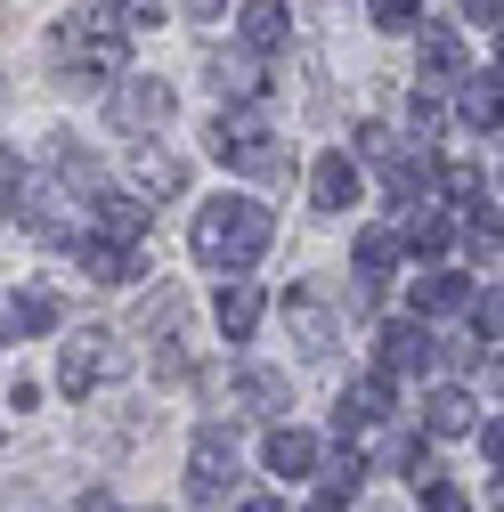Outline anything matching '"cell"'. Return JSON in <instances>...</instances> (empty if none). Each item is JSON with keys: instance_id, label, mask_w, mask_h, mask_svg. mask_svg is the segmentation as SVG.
I'll return each mask as SVG.
<instances>
[{"instance_id": "obj_7", "label": "cell", "mask_w": 504, "mask_h": 512, "mask_svg": "<svg viewBox=\"0 0 504 512\" xmlns=\"http://www.w3.org/2000/svg\"><path fill=\"white\" fill-rule=\"evenodd\" d=\"M0 204H17V228H25L33 244H74V212L57 204V187H41L33 171L0 187Z\"/></svg>"}, {"instance_id": "obj_29", "label": "cell", "mask_w": 504, "mask_h": 512, "mask_svg": "<svg viewBox=\"0 0 504 512\" xmlns=\"http://www.w3.org/2000/svg\"><path fill=\"white\" fill-rule=\"evenodd\" d=\"M90 9H98L114 33H155V25H163V0H90Z\"/></svg>"}, {"instance_id": "obj_34", "label": "cell", "mask_w": 504, "mask_h": 512, "mask_svg": "<svg viewBox=\"0 0 504 512\" xmlns=\"http://www.w3.org/2000/svg\"><path fill=\"white\" fill-rule=\"evenodd\" d=\"M74 512H114V496H106V488H90V496H82Z\"/></svg>"}, {"instance_id": "obj_19", "label": "cell", "mask_w": 504, "mask_h": 512, "mask_svg": "<svg viewBox=\"0 0 504 512\" xmlns=\"http://www.w3.org/2000/svg\"><path fill=\"white\" fill-rule=\"evenodd\" d=\"M464 301H472V277H464V269L415 277V317H448V309H464Z\"/></svg>"}, {"instance_id": "obj_15", "label": "cell", "mask_w": 504, "mask_h": 512, "mask_svg": "<svg viewBox=\"0 0 504 512\" xmlns=\"http://www.w3.org/2000/svg\"><path fill=\"white\" fill-rule=\"evenodd\" d=\"M374 342H383V374H423V366L439 358L431 334H423V317H399V326H383Z\"/></svg>"}, {"instance_id": "obj_9", "label": "cell", "mask_w": 504, "mask_h": 512, "mask_svg": "<svg viewBox=\"0 0 504 512\" xmlns=\"http://www.w3.org/2000/svg\"><path fill=\"white\" fill-rule=\"evenodd\" d=\"M383 415H391V374L374 366V374H358L350 391H342V407H334V439H342V447H358Z\"/></svg>"}, {"instance_id": "obj_37", "label": "cell", "mask_w": 504, "mask_h": 512, "mask_svg": "<svg viewBox=\"0 0 504 512\" xmlns=\"http://www.w3.org/2000/svg\"><path fill=\"white\" fill-rule=\"evenodd\" d=\"M309 512H342V496H318V504H309Z\"/></svg>"}, {"instance_id": "obj_16", "label": "cell", "mask_w": 504, "mask_h": 512, "mask_svg": "<svg viewBox=\"0 0 504 512\" xmlns=\"http://www.w3.org/2000/svg\"><path fill=\"white\" fill-rule=\"evenodd\" d=\"M309 204L318 212H350L358 204V163L334 147V155H318V171H309Z\"/></svg>"}, {"instance_id": "obj_18", "label": "cell", "mask_w": 504, "mask_h": 512, "mask_svg": "<svg viewBox=\"0 0 504 512\" xmlns=\"http://www.w3.org/2000/svg\"><path fill=\"white\" fill-rule=\"evenodd\" d=\"M49 163H57V179H66L82 204H90V196H106V179H98V163H90V147H82V139L57 131V139H49Z\"/></svg>"}, {"instance_id": "obj_28", "label": "cell", "mask_w": 504, "mask_h": 512, "mask_svg": "<svg viewBox=\"0 0 504 512\" xmlns=\"http://www.w3.org/2000/svg\"><path fill=\"white\" fill-rule=\"evenodd\" d=\"M464 82V131L496 139V74H456Z\"/></svg>"}, {"instance_id": "obj_36", "label": "cell", "mask_w": 504, "mask_h": 512, "mask_svg": "<svg viewBox=\"0 0 504 512\" xmlns=\"http://www.w3.org/2000/svg\"><path fill=\"white\" fill-rule=\"evenodd\" d=\"M236 512H277V504H269V496H244V504H236Z\"/></svg>"}, {"instance_id": "obj_35", "label": "cell", "mask_w": 504, "mask_h": 512, "mask_svg": "<svg viewBox=\"0 0 504 512\" xmlns=\"http://www.w3.org/2000/svg\"><path fill=\"white\" fill-rule=\"evenodd\" d=\"M228 9V0H187V17H220Z\"/></svg>"}, {"instance_id": "obj_2", "label": "cell", "mask_w": 504, "mask_h": 512, "mask_svg": "<svg viewBox=\"0 0 504 512\" xmlns=\"http://www.w3.org/2000/svg\"><path fill=\"white\" fill-rule=\"evenodd\" d=\"M49 74L66 90H98L114 74H131V41L114 25H98V17H57L49 25Z\"/></svg>"}, {"instance_id": "obj_14", "label": "cell", "mask_w": 504, "mask_h": 512, "mask_svg": "<svg viewBox=\"0 0 504 512\" xmlns=\"http://www.w3.org/2000/svg\"><path fill=\"white\" fill-rule=\"evenodd\" d=\"M399 212H407V220H399V252H448V236H456V220L439 212L431 196H407Z\"/></svg>"}, {"instance_id": "obj_3", "label": "cell", "mask_w": 504, "mask_h": 512, "mask_svg": "<svg viewBox=\"0 0 504 512\" xmlns=\"http://www.w3.org/2000/svg\"><path fill=\"white\" fill-rule=\"evenodd\" d=\"M236 431L228 423H204L196 431V447H187V504L196 512H220L228 496H236Z\"/></svg>"}, {"instance_id": "obj_21", "label": "cell", "mask_w": 504, "mask_h": 512, "mask_svg": "<svg viewBox=\"0 0 504 512\" xmlns=\"http://www.w3.org/2000/svg\"><path fill=\"white\" fill-rule=\"evenodd\" d=\"M204 74H212V90H220L228 106L261 98V66H252V57H228V49H212V57H204Z\"/></svg>"}, {"instance_id": "obj_31", "label": "cell", "mask_w": 504, "mask_h": 512, "mask_svg": "<svg viewBox=\"0 0 504 512\" xmlns=\"http://www.w3.org/2000/svg\"><path fill=\"white\" fill-rule=\"evenodd\" d=\"M407 131H415V139H431V131H439V98H431V82H423V90H407Z\"/></svg>"}, {"instance_id": "obj_23", "label": "cell", "mask_w": 504, "mask_h": 512, "mask_svg": "<svg viewBox=\"0 0 504 512\" xmlns=\"http://www.w3.org/2000/svg\"><path fill=\"white\" fill-rule=\"evenodd\" d=\"M391 269H399V228H366L358 236V293H374Z\"/></svg>"}, {"instance_id": "obj_25", "label": "cell", "mask_w": 504, "mask_h": 512, "mask_svg": "<svg viewBox=\"0 0 504 512\" xmlns=\"http://www.w3.org/2000/svg\"><path fill=\"white\" fill-rule=\"evenodd\" d=\"M423 74H431V82H456V74H472V66H464V41H456V25H423Z\"/></svg>"}, {"instance_id": "obj_12", "label": "cell", "mask_w": 504, "mask_h": 512, "mask_svg": "<svg viewBox=\"0 0 504 512\" xmlns=\"http://www.w3.org/2000/svg\"><path fill=\"white\" fill-rule=\"evenodd\" d=\"M228 399H236L244 415H269V423H277V415L293 407V382H285L277 366H244V374L228 382Z\"/></svg>"}, {"instance_id": "obj_5", "label": "cell", "mask_w": 504, "mask_h": 512, "mask_svg": "<svg viewBox=\"0 0 504 512\" xmlns=\"http://www.w3.org/2000/svg\"><path fill=\"white\" fill-rule=\"evenodd\" d=\"M106 122H114L122 139H155L163 122H171V82H163V74H114Z\"/></svg>"}, {"instance_id": "obj_10", "label": "cell", "mask_w": 504, "mask_h": 512, "mask_svg": "<svg viewBox=\"0 0 504 512\" xmlns=\"http://www.w3.org/2000/svg\"><path fill=\"white\" fill-rule=\"evenodd\" d=\"M74 252H82V269L98 277V285H131V277H147V261H139V244L131 236H74Z\"/></svg>"}, {"instance_id": "obj_1", "label": "cell", "mask_w": 504, "mask_h": 512, "mask_svg": "<svg viewBox=\"0 0 504 512\" xmlns=\"http://www.w3.org/2000/svg\"><path fill=\"white\" fill-rule=\"evenodd\" d=\"M269 236H277V220H269V204H252V196H212L196 212V228H187V244H196V261L212 277H244L269 252Z\"/></svg>"}, {"instance_id": "obj_4", "label": "cell", "mask_w": 504, "mask_h": 512, "mask_svg": "<svg viewBox=\"0 0 504 512\" xmlns=\"http://www.w3.org/2000/svg\"><path fill=\"white\" fill-rule=\"evenodd\" d=\"M204 147H212V163L220 171H252V179H285V155H277V139L261 131L252 114H220L212 131H204Z\"/></svg>"}, {"instance_id": "obj_33", "label": "cell", "mask_w": 504, "mask_h": 512, "mask_svg": "<svg viewBox=\"0 0 504 512\" xmlns=\"http://www.w3.org/2000/svg\"><path fill=\"white\" fill-rule=\"evenodd\" d=\"M464 17H472V25H488V33H496V0H464Z\"/></svg>"}, {"instance_id": "obj_17", "label": "cell", "mask_w": 504, "mask_h": 512, "mask_svg": "<svg viewBox=\"0 0 504 512\" xmlns=\"http://www.w3.org/2000/svg\"><path fill=\"white\" fill-rule=\"evenodd\" d=\"M49 326H57V293H33V285H25V293L9 301V317H0V342H33V334H49Z\"/></svg>"}, {"instance_id": "obj_26", "label": "cell", "mask_w": 504, "mask_h": 512, "mask_svg": "<svg viewBox=\"0 0 504 512\" xmlns=\"http://www.w3.org/2000/svg\"><path fill=\"white\" fill-rule=\"evenodd\" d=\"M90 220H98V236H147V204H131V196H90Z\"/></svg>"}, {"instance_id": "obj_24", "label": "cell", "mask_w": 504, "mask_h": 512, "mask_svg": "<svg viewBox=\"0 0 504 512\" xmlns=\"http://www.w3.org/2000/svg\"><path fill=\"white\" fill-rule=\"evenodd\" d=\"M244 49L277 57L285 49V0H244Z\"/></svg>"}, {"instance_id": "obj_8", "label": "cell", "mask_w": 504, "mask_h": 512, "mask_svg": "<svg viewBox=\"0 0 504 512\" xmlns=\"http://www.w3.org/2000/svg\"><path fill=\"white\" fill-rule=\"evenodd\" d=\"M147 334H163V342H155V374H163V382H187V374H196V350H187V301H179L171 285L147 301Z\"/></svg>"}, {"instance_id": "obj_32", "label": "cell", "mask_w": 504, "mask_h": 512, "mask_svg": "<svg viewBox=\"0 0 504 512\" xmlns=\"http://www.w3.org/2000/svg\"><path fill=\"white\" fill-rule=\"evenodd\" d=\"M415 488H423V512H472V504H464V488H448L439 472H423Z\"/></svg>"}, {"instance_id": "obj_6", "label": "cell", "mask_w": 504, "mask_h": 512, "mask_svg": "<svg viewBox=\"0 0 504 512\" xmlns=\"http://www.w3.org/2000/svg\"><path fill=\"white\" fill-rule=\"evenodd\" d=\"M114 374H122V334H106V326H82L66 342V358H57V382H66L74 399H90L98 382H114Z\"/></svg>"}, {"instance_id": "obj_22", "label": "cell", "mask_w": 504, "mask_h": 512, "mask_svg": "<svg viewBox=\"0 0 504 512\" xmlns=\"http://www.w3.org/2000/svg\"><path fill=\"white\" fill-rule=\"evenodd\" d=\"M472 407H480L472 391H431V399H423V423H431V439H464V431L480 423Z\"/></svg>"}, {"instance_id": "obj_20", "label": "cell", "mask_w": 504, "mask_h": 512, "mask_svg": "<svg viewBox=\"0 0 504 512\" xmlns=\"http://www.w3.org/2000/svg\"><path fill=\"white\" fill-rule=\"evenodd\" d=\"M252 326H261V285L228 277V285H220V334H228V342H252Z\"/></svg>"}, {"instance_id": "obj_11", "label": "cell", "mask_w": 504, "mask_h": 512, "mask_svg": "<svg viewBox=\"0 0 504 512\" xmlns=\"http://www.w3.org/2000/svg\"><path fill=\"white\" fill-rule=\"evenodd\" d=\"M285 326H293L301 358H334V309L318 293H285Z\"/></svg>"}, {"instance_id": "obj_27", "label": "cell", "mask_w": 504, "mask_h": 512, "mask_svg": "<svg viewBox=\"0 0 504 512\" xmlns=\"http://www.w3.org/2000/svg\"><path fill=\"white\" fill-rule=\"evenodd\" d=\"M131 171H139L147 196H179V187H187V163H179V155H163V147H139V155H131Z\"/></svg>"}, {"instance_id": "obj_30", "label": "cell", "mask_w": 504, "mask_h": 512, "mask_svg": "<svg viewBox=\"0 0 504 512\" xmlns=\"http://www.w3.org/2000/svg\"><path fill=\"white\" fill-rule=\"evenodd\" d=\"M366 17L383 25V33H415L423 25V0H366Z\"/></svg>"}, {"instance_id": "obj_13", "label": "cell", "mask_w": 504, "mask_h": 512, "mask_svg": "<svg viewBox=\"0 0 504 512\" xmlns=\"http://www.w3.org/2000/svg\"><path fill=\"white\" fill-rule=\"evenodd\" d=\"M261 456H269V472L293 488V480H309V472H318V431H301V423H277Z\"/></svg>"}]
</instances>
